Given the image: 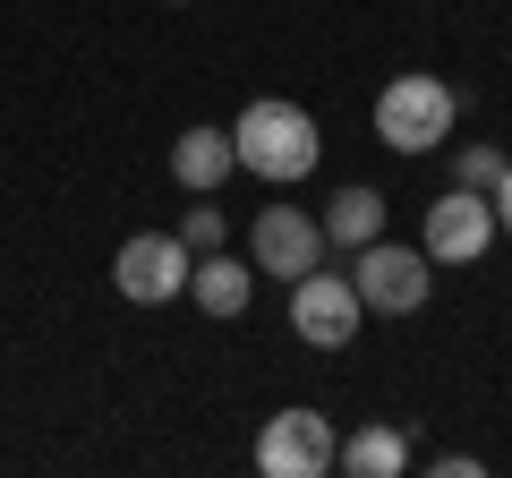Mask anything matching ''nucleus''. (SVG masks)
Returning <instances> with one entry per match:
<instances>
[{
    "label": "nucleus",
    "instance_id": "1",
    "mask_svg": "<svg viewBox=\"0 0 512 478\" xmlns=\"http://www.w3.org/2000/svg\"><path fill=\"white\" fill-rule=\"evenodd\" d=\"M231 154H239V171H256V180L291 188V180H308V171L325 163V137H316V120H308L299 103H282V94H256V103L231 120Z\"/></svg>",
    "mask_w": 512,
    "mask_h": 478
},
{
    "label": "nucleus",
    "instance_id": "2",
    "mask_svg": "<svg viewBox=\"0 0 512 478\" xmlns=\"http://www.w3.org/2000/svg\"><path fill=\"white\" fill-rule=\"evenodd\" d=\"M453 120H461V94L444 86V77H427V69L384 77V94H376V137H384L393 154H436L444 137H453Z\"/></svg>",
    "mask_w": 512,
    "mask_h": 478
},
{
    "label": "nucleus",
    "instance_id": "3",
    "mask_svg": "<svg viewBox=\"0 0 512 478\" xmlns=\"http://www.w3.org/2000/svg\"><path fill=\"white\" fill-rule=\"evenodd\" d=\"M350 291H359L367 316H419L427 308V248H402V239H367L359 265H350Z\"/></svg>",
    "mask_w": 512,
    "mask_h": 478
},
{
    "label": "nucleus",
    "instance_id": "4",
    "mask_svg": "<svg viewBox=\"0 0 512 478\" xmlns=\"http://www.w3.org/2000/svg\"><path fill=\"white\" fill-rule=\"evenodd\" d=\"M188 265H197V248H188L180 231H137L120 257H111V291L137 299V308H163V299L188 291Z\"/></svg>",
    "mask_w": 512,
    "mask_h": 478
},
{
    "label": "nucleus",
    "instance_id": "5",
    "mask_svg": "<svg viewBox=\"0 0 512 478\" xmlns=\"http://www.w3.org/2000/svg\"><path fill=\"white\" fill-rule=\"evenodd\" d=\"M333 453H342V436H333L325 410H274L265 436H256V470L265 478H325Z\"/></svg>",
    "mask_w": 512,
    "mask_h": 478
},
{
    "label": "nucleus",
    "instance_id": "6",
    "mask_svg": "<svg viewBox=\"0 0 512 478\" xmlns=\"http://www.w3.org/2000/svg\"><path fill=\"white\" fill-rule=\"evenodd\" d=\"M248 257L256 274H274V282H299L325 265V222L299 214V205H265V214L248 222Z\"/></svg>",
    "mask_w": 512,
    "mask_h": 478
},
{
    "label": "nucleus",
    "instance_id": "7",
    "mask_svg": "<svg viewBox=\"0 0 512 478\" xmlns=\"http://www.w3.org/2000/svg\"><path fill=\"white\" fill-rule=\"evenodd\" d=\"M359 291H350V274H325V265H316V274H299L291 282V333L308 350H342V342H359Z\"/></svg>",
    "mask_w": 512,
    "mask_h": 478
},
{
    "label": "nucleus",
    "instance_id": "8",
    "mask_svg": "<svg viewBox=\"0 0 512 478\" xmlns=\"http://www.w3.org/2000/svg\"><path fill=\"white\" fill-rule=\"evenodd\" d=\"M495 239V197H478V188H444L436 205H427V265H478Z\"/></svg>",
    "mask_w": 512,
    "mask_h": 478
},
{
    "label": "nucleus",
    "instance_id": "9",
    "mask_svg": "<svg viewBox=\"0 0 512 478\" xmlns=\"http://www.w3.org/2000/svg\"><path fill=\"white\" fill-rule=\"evenodd\" d=\"M239 171V154H231V137L214 129V120H197V129H180L171 137V180L180 188H197V197H214L222 180Z\"/></svg>",
    "mask_w": 512,
    "mask_h": 478
},
{
    "label": "nucleus",
    "instance_id": "10",
    "mask_svg": "<svg viewBox=\"0 0 512 478\" xmlns=\"http://www.w3.org/2000/svg\"><path fill=\"white\" fill-rule=\"evenodd\" d=\"M188 299H197L205 316H248V299H256V274L239 257H222V248H205L197 265H188Z\"/></svg>",
    "mask_w": 512,
    "mask_h": 478
},
{
    "label": "nucleus",
    "instance_id": "11",
    "mask_svg": "<svg viewBox=\"0 0 512 478\" xmlns=\"http://www.w3.org/2000/svg\"><path fill=\"white\" fill-rule=\"evenodd\" d=\"M333 470H350V478H402L410 470V436L376 419V427H359V436L333 453Z\"/></svg>",
    "mask_w": 512,
    "mask_h": 478
},
{
    "label": "nucleus",
    "instance_id": "12",
    "mask_svg": "<svg viewBox=\"0 0 512 478\" xmlns=\"http://www.w3.org/2000/svg\"><path fill=\"white\" fill-rule=\"evenodd\" d=\"M316 222H325V248H367L384 239V188H342Z\"/></svg>",
    "mask_w": 512,
    "mask_h": 478
},
{
    "label": "nucleus",
    "instance_id": "13",
    "mask_svg": "<svg viewBox=\"0 0 512 478\" xmlns=\"http://www.w3.org/2000/svg\"><path fill=\"white\" fill-rule=\"evenodd\" d=\"M504 163H512V154H495V146H461V154H453V188H478V197H495Z\"/></svg>",
    "mask_w": 512,
    "mask_h": 478
},
{
    "label": "nucleus",
    "instance_id": "14",
    "mask_svg": "<svg viewBox=\"0 0 512 478\" xmlns=\"http://www.w3.org/2000/svg\"><path fill=\"white\" fill-rule=\"evenodd\" d=\"M180 239L197 248V257H205V248H222V205H197V214L180 222Z\"/></svg>",
    "mask_w": 512,
    "mask_h": 478
},
{
    "label": "nucleus",
    "instance_id": "15",
    "mask_svg": "<svg viewBox=\"0 0 512 478\" xmlns=\"http://www.w3.org/2000/svg\"><path fill=\"white\" fill-rule=\"evenodd\" d=\"M427 470H436V478H478V470H487V461H478V453H436V461H427Z\"/></svg>",
    "mask_w": 512,
    "mask_h": 478
},
{
    "label": "nucleus",
    "instance_id": "16",
    "mask_svg": "<svg viewBox=\"0 0 512 478\" xmlns=\"http://www.w3.org/2000/svg\"><path fill=\"white\" fill-rule=\"evenodd\" d=\"M495 231L512 239V163H504V180H495Z\"/></svg>",
    "mask_w": 512,
    "mask_h": 478
},
{
    "label": "nucleus",
    "instance_id": "17",
    "mask_svg": "<svg viewBox=\"0 0 512 478\" xmlns=\"http://www.w3.org/2000/svg\"><path fill=\"white\" fill-rule=\"evenodd\" d=\"M171 9H188V0H171Z\"/></svg>",
    "mask_w": 512,
    "mask_h": 478
}]
</instances>
